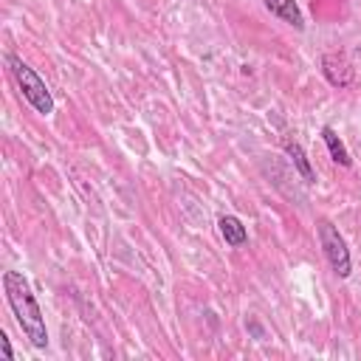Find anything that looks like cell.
Instances as JSON below:
<instances>
[{
	"mask_svg": "<svg viewBox=\"0 0 361 361\" xmlns=\"http://www.w3.org/2000/svg\"><path fill=\"white\" fill-rule=\"evenodd\" d=\"M0 282H3V293H6V302L11 307L17 327L23 330V336L28 338V344L34 350H45L48 347V327H45V316L39 310V302H37L28 279L20 271H3Z\"/></svg>",
	"mask_w": 361,
	"mask_h": 361,
	"instance_id": "obj_1",
	"label": "cell"
},
{
	"mask_svg": "<svg viewBox=\"0 0 361 361\" xmlns=\"http://www.w3.org/2000/svg\"><path fill=\"white\" fill-rule=\"evenodd\" d=\"M6 65H8V71H11V76H14L17 87H20V96H23L39 116H51V113H54V96H51L45 79H42L25 59H20L17 54H6Z\"/></svg>",
	"mask_w": 361,
	"mask_h": 361,
	"instance_id": "obj_2",
	"label": "cell"
},
{
	"mask_svg": "<svg viewBox=\"0 0 361 361\" xmlns=\"http://www.w3.org/2000/svg\"><path fill=\"white\" fill-rule=\"evenodd\" d=\"M316 237H319V245L324 251V259H327L330 271L338 279H347L353 274V257H350V248H347L341 231L333 226V220L319 217L316 220Z\"/></svg>",
	"mask_w": 361,
	"mask_h": 361,
	"instance_id": "obj_3",
	"label": "cell"
},
{
	"mask_svg": "<svg viewBox=\"0 0 361 361\" xmlns=\"http://www.w3.org/2000/svg\"><path fill=\"white\" fill-rule=\"evenodd\" d=\"M322 73L333 87H347L353 82V65L344 54H324L322 56Z\"/></svg>",
	"mask_w": 361,
	"mask_h": 361,
	"instance_id": "obj_4",
	"label": "cell"
},
{
	"mask_svg": "<svg viewBox=\"0 0 361 361\" xmlns=\"http://www.w3.org/2000/svg\"><path fill=\"white\" fill-rule=\"evenodd\" d=\"M262 6H265L276 20L288 23L290 28H296V31L305 28V14H302V8H299L296 0H262Z\"/></svg>",
	"mask_w": 361,
	"mask_h": 361,
	"instance_id": "obj_5",
	"label": "cell"
},
{
	"mask_svg": "<svg viewBox=\"0 0 361 361\" xmlns=\"http://www.w3.org/2000/svg\"><path fill=\"white\" fill-rule=\"evenodd\" d=\"M217 231H220L223 243L231 245V248H240V245L248 243V228L243 226V220L237 214H220L217 217Z\"/></svg>",
	"mask_w": 361,
	"mask_h": 361,
	"instance_id": "obj_6",
	"label": "cell"
},
{
	"mask_svg": "<svg viewBox=\"0 0 361 361\" xmlns=\"http://www.w3.org/2000/svg\"><path fill=\"white\" fill-rule=\"evenodd\" d=\"M282 149H285V155L290 158V164H293V169L299 172V178H302L305 183H316V172H313L310 158H307V152L302 149V144L285 138V141H282Z\"/></svg>",
	"mask_w": 361,
	"mask_h": 361,
	"instance_id": "obj_7",
	"label": "cell"
},
{
	"mask_svg": "<svg viewBox=\"0 0 361 361\" xmlns=\"http://www.w3.org/2000/svg\"><path fill=\"white\" fill-rule=\"evenodd\" d=\"M322 141H324V147H327L330 158H333L338 166H344V169H350V166H353V158H350V152H347L344 141L338 138V133H336L333 127H322Z\"/></svg>",
	"mask_w": 361,
	"mask_h": 361,
	"instance_id": "obj_8",
	"label": "cell"
},
{
	"mask_svg": "<svg viewBox=\"0 0 361 361\" xmlns=\"http://www.w3.org/2000/svg\"><path fill=\"white\" fill-rule=\"evenodd\" d=\"M0 350H3V358H6V361H11V358H14V350H11V341H8V336H6V333H0Z\"/></svg>",
	"mask_w": 361,
	"mask_h": 361,
	"instance_id": "obj_9",
	"label": "cell"
}]
</instances>
